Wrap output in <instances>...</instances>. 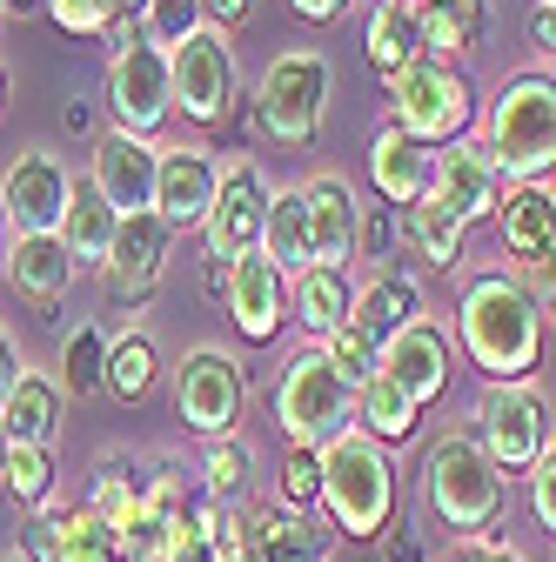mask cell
Returning <instances> with one entry per match:
<instances>
[{"instance_id": "1", "label": "cell", "mask_w": 556, "mask_h": 562, "mask_svg": "<svg viewBox=\"0 0 556 562\" xmlns=\"http://www.w3.org/2000/svg\"><path fill=\"white\" fill-rule=\"evenodd\" d=\"M543 308L530 302V289L516 281V268H490L463 281L456 302V356L482 375V382H530L543 369Z\"/></svg>"}, {"instance_id": "2", "label": "cell", "mask_w": 556, "mask_h": 562, "mask_svg": "<svg viewBox=\"0 0 556 562\" xmlns=\"http://www.w3.org/2000/svg\"><path fill=\"white\" fill-rule=\"evenodd\" d=\"M503 488H510V475L490 462L476 429H449L423 449V509L436 529H449V542L490 536L503 516Z\"/></svg>"}, {"instance_id": "3", "label": "cell", "mask_w": 556, "mask_h": 562, "mask_svg": "<svg viewBox=\"0 0 556 562\" xmlns=\"http://www.w3.org/2000/svg\"><path fill=\"white\" fill-rule=\"evenodd\" d=\"M396 449H382L376 436L349 429L322 449V516L335 536L349 542H382V529L396 522Z\"/></svg>"}, {"instance_id": "4", "label": "cell", "mask_w": 556, "mask_h": 562, "mask_svg": "<svg viewBox=\"0 0 556 562\" xmlns=\"http://www.w3.org/2000/svg\"><path fill=\"white\" fill-rule=\"evenodd\" d=\"M482 148H490L510 188L556 175V75L549 67H523L497 88L490 114H482Z\"/></svg>"}, {"instance_id": "5", "label": "cell", "mask_w": 556, "mask_h": 562, "mask_svg": "<svg viewBox=\"0 0 556 562\" xmlns=\"http://www.w3.org/2000/svg\"><path fill=\"white\" fill-rule=\"evenodd\" d=\"M268 415H275V429H282V442L329 449L335 436L356 429V389L342 382V369L322 356V348H302V356H289L282 375H275Z\"/></svg>"}, {"instance_id": "6", "label": "cell", "mask_w": 556, "mask_h": 562, "mask_svg": "<svg viewBox=\"0 0 556 562\" xmlns=\"http://www.w3.org/2000/svg\"><path fill=\"white\" fill-rule=\"evenodd\" d=\"M382 94H389V127H402L409 140H423L436 155L469 140L476 127V88L456 60H415L396 81H382Z\"/></svg>"}, {"instance_id": "7", "label": "cell", "mask_w": 556, "mask_h": 562, "mask_svg": "<svg viewBox=\"0 0 556 562\" xmlns=\"http://www.w3.org/2000/svg\"><path fill=\"white\" fill-rule=\"evenodd\" d=\"M329 101H335V67L329 54L315 47H289L268 60V75L255 88V127L282 148H309L329 121Z\"/></svg>"}, {"instance_id": "8", "label": "cell", "mask_w": 556, "mask_h": 562, "mask_svg": "<svg viewBox=\"0 0 556 562\" xmlns=\"http://www.w3.org/2000/svg\"><path fill=\"white\" fill-rule=\"evenodd\" d=\"M108 41H114L108 81H101L108 127L155 140V134L168 127V114H175V67H168V54H162V47H148V41H142V27H134V21H121Z\"/></svg>"}, {"instance_id": "9", "label": "cell", "mask_w": 556, "mask_h": 562, "mask_svg": "<svg viewBox=\"0 0 556 562\" xmlns=\"http://www.w3.org/2000/svg\"><path fill=\"white\" fill-rule=\"evenodd\" d=\"M476 442L490 449V462L503 475H530L543 462V449L556 442L543 389L536 382H490L482 402H476Z\"/></svg>"}, {"instance_id": "10", "label": "cell", "mask_w": 556, "mask_h": 562, "mask_svg": "<svg viewBox=\"0 0 556 562\" xmlns=\"http://www.w3.org/2000/svg\"><path fill=\"white\" fill-rule=\"evenodd\" d=\"M242 408H248V375H242V362L229 356V348H194V356H181V369H175V415H181L188 436H201V442L235 436Z\"/></svg>"}, {"instance_id": "11", "label": "cell", "mask_w": 556, "mask_h": 562, "mask_svg": "<svg viewBox=\"0 0 556 562\" xmlns=\"http://www.w3.org/2000/svg\"><path fill=\"white\" fill-rule=\"evenodd\" d=\"M168 67H175V114H188L194 127H222L235 114L242 75H235V47L222 27H201L194 41H181Z\"/></svg>"}, {"instance_id": "12", "label": "cell", "mask_w": 556, "mask_h": 562, "mask_svg": "<svg viewBox=\"0 0 556 562\" xmlns=\"http://www.w3.org/2000/svg\"><path fill=\"white\" fill-rule=\"evenodd\" d=\"M168 255H175V228L155 215V207H148V215H127L121 235H114V248H108V261L94 268V274H101V295H108L114 308H142V302L162 289Z\"/></svg>"}, {"instance_id": "13", "label": "cell", "mask_w": 556, "mask_h": 562, "mask_svg": "<svg viewBox=\"0 0 556 562\" xmlns=\"http://www.w3.org/2000/svg\"><path fill=\"white\" fill-rule=\"evenodd\" d=\"M268 201H275V188L262 181L255 161L222 168V194H215V207H208V222H201L208 261L235 268L242 255H255V248H262V228H268Z\"/></svg>"}, {"instance_id": "14", "label": "cell", "mask_w": 556, "mask_h": 562, "mask_svg": "<svg viewBox=\"0 0 556 562\" xmlns=\"http://www.w3.org/2000/svg\"><path fill=\"white\" fill-rule=\"evenodd\" d=\"M67 201H75V175H67L60 155H47V148L14 155L8 181H0V207H8L14 235H60Z\"/></svg>"}, {"instance_id": "15", "label": "cell", "mask_w": 556, "mask_h": 562, "mask_svg": "<svg viewBox=\"0 0 556 562\" xmlns=\"http://www.w3.org/2000/svg\"><path fill=\"white\" fill-rule=\"evenodd\" d=\"M430 194L449 207L463 228H482V222L497 228V207H503L510 181H503V168L490 161V148H482V140H456V148L436 155V188H430Z\"/></svg>"}, {"instance_id": "16", "label": "cell", "mask_w": 556, "mask_h": 562, "mask_svg": "<svg viewBox=\"0 0 556 562\" xmlns=\"http://www.w3.org/2000/svg\"><path fill=\"white\" fill-rule=\"evenodd\" d=\"M155 175H162V148L142 134H121L108 127L94 140V155H88V181L121 207V215H148L155 207Z\"/></svg>"}, {"instance_id": "17", "label": "cell", "mask_w": 556, "mask_h": 562, "mask_svg": "<svg viewBox=\"0 0 556 562\" xmlns=\"http://www.w3.org/2000/svg\"><path fill=\"white\" fill-rule=\"evenodd\" d=\"M222 315L235 322V335H242L248 348H268L275 335H282V322H289V274L275 268L262 248L242 255V261L229 268V308H222Z\"/></svg>"}, {"instance_id": "18", "label": "cell", "mask_w": 556, "mask_h": 562, "mask_svg": "<svg viewBox=\"0 0 556 562\" xmlns=\"http://www.w3.org/2000/svg\"><path fill=\"white\" fill-rule=\"evenodd\" d=\"M382 375H389L415 408L443 402V395H449V375H456V341H449V328H436L430 315L415 322V328H402V335L382 348Z\"/></svg>"}, {"instance_id": "19", "label": "cell", "mask_w": 556, "mask_h": 562, "mask_svg": "<svg viewBox=\"0 0 556 562\" xmlns=\"http://www.w3.org/2000/svg\"><path fill=\"white\" fill-rule=\"evenodd\" d=\"M222 194V161L208 148H162V175H155V215L175 235H201L208 207Z\"/></svg>"}, {"instance_id": "20", "label": "cell", "mask_w": 556, "mask_h": 562, "mask_svg": "<svg viewBox=\"0 0 556 562\" xmlns=\"http://www.w3.org/2000/svg\"><path fill=\"white\" fill-rule=\"evenodd\" d=\"M27 562H127V555H121V536H114L88 503H81V509L47 503V509L34 516Z\"/></svg>"}, {"instance_id": "21", "label": "cell", "mask_w": 556, "mask_h": 562, "mask_svg": "<svg viewBox=\"0 0 556 562\" xmlns=\"http://www.w3.org/2000/svg\"><path fill=\"white\" fill-rule=\"evenodd\" d=\"M369 188H376V201L382 207H415L430 188H436V148H423V140H409L402 127H376V140H369Z\"/></svg>"}, {"instance_id": "22", "label": "cell", "mask_w": 556, "mask_h": 562, "mask_svg": "<svg viewBox=\"0 0 556 562\" xmlns=\"http://www.w3.org/2000/svg\"><path fill=\"white\" fill-rule=\"evenodd\" d=\"M0 274L21 302H34L41 315L60 308V295L75 289V255H67L60 235H8V255H0Z\"/></svg>"}, {"instance_id": "23", "label": "cell", "mask_w": 556, "mask_h": 562, "mask_svg": "<svg viewBox=\"0 0 556 562\" xmlns=\"http://www.w3.org/2000/svg\"><path fill=\"white\" fill-rule=\"evenodd\" d=\"M302 194H309L315 261L322 268H356V248H363V194L342 181V175H315Z\"/></svg>"}, {"instance_id": "24", "label": "cell", "mask_w": 556, "mask_h": 562, "mask_svg": "<svg viewBox=\"0 0 556 562\" xmlns=\"http://www.w3.org/2000/svg\"><path fill=\"white\" fill-rule=\"evenodd\" d=\"M497 241L516 268L556 255V188L549 181H530V188H510L503 207H497Z\"/></svg>"}, {"instance_id": "25", "label": "cell", "mask_w": 556, "mask_h": 562, "mask_svg": "<svg viewBox=\"0 0 556 562\" xmlns=\"http://www.w3.org/2000/svg\"><path fill=\"white\" fill-rule=\"evenodd\" d=\"M289 315H296V328L309 335V341H329L335 328H349L356 322V281H349V268H309V274H296L289 281Z\"/></svg>"}, {"instance_id": "26", "label": "cell", "mask_w": 556, "mask_h": 562, "mask_svg": "<svg viewBox=\"0 0 556 562\" xmlns=\"http://www.w3.org/2000/svg\"><path fill=\"white\" fill-rule=\"evenodd\" d=\"M430 308H423V281L415 274H402V268H382V274H369L363 289H356V328L369 335V341H396L402 328H415Z\"/></svg>"}, {"instance_id": "27", "label": "cell", "mask_w": 556, "mask_h": 562, "mask_svg": "<svg viewBox=\"0 0 556 562\" xmlns=\"http://www.w3.org/2000/svg\"><path fill=\"white\" fill-rule=\"evenodd\" d=\"M121 222H127L121 207L88 175H75V201H67V222H60V241H67V255H75V268H101L114 235H121Z\"/></svg>"}, {"instance_id": "28", "label": "cell", "mask_w": 556, "mask_h": 562, "mask_svg": "<svg viewBox=\"0 0 556 562\" xmlns=\"http://www.w3.org/2000/svg\"><path fill=\"white\" fill-rule=\"evenodd\" d=\"M60 415H67V389H60L54 375H34V369H27V375L14 382L8 408H0V429H8L21 449H54Z\"/></svg>"}, {"instance_id": "29", "label": "cell", "mask_w": 556, "mask_h": 562, "mask_svg": "<svg viewBox=\"0 0 556 562\" xmlns=\"http://www.w3.org/2000/svg\"><path fill=\"white\" fill-rule=\"evenodd\" d=\"M262 255L282 268L289 281L315 268V228H309V194H302V188H275L268 228H262Z\"/></svg>"}, {"instance_id": "30", "label": "cell", "mask_w": 556, "mask_h": 562, "mask_svg": "<svg viewBox=\"0 0 556 562\" xmlns=\"http://www.w3.org/2000/svg\"><path fill=\"white\" fill-rule=\"evenodd\" d=\"M415 27H423L430 60H456L490 27V0H415Z\"/></svg>"}, {"instance_id": "31", "label": "cell", "mask_w": 556, "mask_h": 562, "mask_svg": "<svg viewBox=\"0 0 556 562\" xmlns=\"http://www.w3.org/2000/svg\"><path fill=\"white\" fill-rule=\"evenodd\" d=\"M463 241H469V228L449 215V207L436 201V194H423L415 207H402V248L423 261V268H436V274H449L456 261H463Z\"/></svg>"}, {"instance_id": "32", "label": "cell", "mask_w": 556, "mask_h": 562, "mask_svg": "<svg viewBox=\"0 0 556 562\" xmlns=\"http://www.w3.org/2000/svg\"><path fill=\"white\" fill-rule=\"evenodd\" d=\"M88 509H94L114 536H127L134 522H142V509H148V475L134 469L127 456H101V462H94V482H88Z\"/></svg>"}, {"instance_id": "33", "label": "cell", "mask_w": 556, "mask_h": 562, "mask_svg": "<svg viewBox=\"0 0 556 562\" xmlns=\"http://www.w3.org/2000/svg\"><path fill=\"white\" fill-rule=\"evenodd\" d=\"M155 382H162V348H155V335L148 328H121L114 348H108V395L121 408H134V402L155 395Z\"/></svg>"}, {"instance_id": "34", "label": "cell", "mask_w": 556, "mask_h": 562, "mask_svg": "<svg viewBox=\"0 0 556 562\" xmlns=\"http://www.w3.org/2000/svg\"><path fill=\"white\" fill-rule=\"evenodd\" d=\"M363 54H369V67L382 81H396L415 60H430L423 54V27H415V8H376L369 27H363Z\"/></svg>"}, {"instance_id": "35", "label": "cell", "mask_w": 556, "mask_h": 562, "mask_svg": "<svg viewBox=\"0 0 556 562\" xmlns=\"http://www.w3.org/2000/svg\"><path fill=\"white\" fill-rule=\"evenodd\" d=\"M415 422H423V408H415L389 375H369V382L356 389V429L376 436L382 449H402V442L415 436Z\"/></svg>"}, {"instance_id": "36", "label": "cell", "mask_w": 556, "mask_h": 562, "mask_svg": "<svg viewBox=\"0 0 556 562\" xmlns=\"http://www.w3.org/2000/svg\"><path fill=\"white\" fill-rule=\"evenodd\" d=\"M108 348H114V335L101 322H81L75 335H60V389L75 402L108 395Z\"/></svg>"}, {"instance_id": "37", "label": "cell", "mask_w": 556, "mask_h": 562, "mask_svg": "<svg viewBox=\"0 0 556 562\" xmlns=\"http://www.w3.org/2000/svg\"><path fill=\"white\" fill-rule=\"evenodd\" d=\"M201 482H208V496H215L222 509H248L255 449H248L242 436H222V442H208V456H201Z\"/></svg>"}, {"instance_id": "38", "label": "cell", "mask_w": 556, "mask_h": 562, "mask_svg": "<svg viewBox=\"0 0 556 562\" xmlns=\"http://www.w3.org/2000/svg\"><path fill=\"white\" fill-rule=\"evenodd\" d=\"M255 529H262V549H268V562H282V555H322V549H329V536L309 522V509L262 503V509H255Z\"/></svg>"}, {"instance_id": "39", "label": "cell", "mask_w": 556, "mask_h": 562, "mask_svg": "<svg viewBox=\"0 0 556 562\" xmlns=\"http://www.w3.org/2000/svg\"><path fill=\"white\" fill-rule=\"evenodd\" d=\"M134 27H142V41H148V47L175 54L181 41H194V34L208 27V8H201V0H148V8L134 14Z\"/></svg>"}, {"instance_id": "40", "label": "cell", "mask_w": 556, "mask_h": 562, "mask_svg": "<svg viewBox=\"0 0 556 562\" xmlns=\"http://www.w3.org/2000/svg\"><path fill=\"white\" fill-rule=\"evenodd\" d=\"M8 503L14 509H47L54 503V449H21L14 442V462H8Z\"/></svg>"}, {"instance_id": "41", "label": "cell", "mask_w": 556, "mask_h": 562, "mask_svg": "<svg viewBox=\"0 0 556 562\" xmlns=\"http://www.w3.org/2000/svg\"><path fill=\"white\" fill-rule=\"evenodd\" d=\"M275 503L282 509H322V449H282V475H275Z\"/></svg>"}, {"instance_id": "42", "label": "cell", "mask_w": 556, "mask_h": 562, "mask_svg": "<svg viewBox=\"0 0 556 562\" xmlns=\"http://www.w3.org/2000/svg\"><path fill=\"white\" fill-rule=\"evenodd\" d=\"M47 21L75 41H108L127 14H121V0H47Z\"/></svg>"}, {"instance_id": "43", "label": "cell", "mask_w": 556, "mask_h": 562, "mask_svg": "<svg viewBox=\"0 0 556 562\" xmlns=\"http://www.w3.org/2000/svg\"><path fill=\"white\" fill-rule=\"evenodd\" d=\"M322 356L342 369V382H349V389H363L369 375H382V341H369L356 322H349V328H335V335L322 341Z\"/></svg>"}, {"instance_id": "44", "label": "cell", "mask_w": 556, "mask_h": 562, "mask_svg": "<svg viewBox=\"0 0 556 562\" xmlns=\"http://www.w3.org/2000/svg\"><path fill=\"white\" fill-rule=\"evenodd\" d=\"M396 241H402V215L396 207H363V248H356V261H376V274L396 261Z\"/></svg>"}, {"instance_id": "45", "label": "cell", "mask_w": 556, "mask_h": 562, "mask_svg": "<svg viewBox=\"0 0 556 562\" xmlns=\"http://www.w3.org/2000/svg\"><path fill=\"white\" fill-rule=\"evenodd\" d=\"M523 482H530V516H536V522L556 536V442L543 449V462H536Z\"/></svg>"}, {"instance_id": "46", "label": "cell", "mask_w": 556, "mask_h": 562, "mask_svg": "<svg viewBox=\"0 0 556 562\" xmlns=\"http://www.w3.org/2000/svg\"><path fill=\"white\" fill-rule=\"evenodd\" d=\"M516 281H523V289H530V302L543 308V322H556V255H543V261L516 268Z\"/></svg>"}, {"instance_id": "47", "label": "cell", "mask_w": 556, "mask_h": 562, "mask_svg": "<svg viewBox=\"0 0 556 562\" xmlns=\"http://www.w3.org/2000/svg\"><path fill=\"white\" fill-rule=\"evenodd\" d=\"M436 562H523L497 529L490 536H469V542H449V555H436Z\"/></svg>"}, {"instance_id": "48", "label": "cell", "mask_w": 556, "mask_h": 562, "mask_svg": "<svg viewBox=\"0 0 556 562\" xmlns=\"http://www.w3.org/2000/svg\"><path fill=\"white\" fill-rule=\"evenodd\" d=\"M376 549H382V562H423V536H415V522H409L402 509H396V522L382 529Z\"/></svg>"}, {"instance_id": "49", "label": "cell", "mask_w": 556, "mask_h": 562, "mask_svg": "<svg viewBox=\"0 0 556 562\" xmlns=\"http://www.w3.org/2000/svg\"><path fill=\"white\" fill-rule=\"evenodd\" d=\"M356 0H289V14L296 21H309V27H329V21H342Z\"/></svg>"}, {"instance_id": "50", "label": "cell", "mask_w": 556, "mask_h": 562, "mask_svg": "<svg viewBox=\"0 0 556 562\" xmlns=\"http://www.w3.org/2000/svg\"><path fill=\"white\" fill-rule=\"evenodd\" d=\"M27 369H21V348H14V335L0 328V408H8V395H14V382H21Z\"/></svg>"}, {"instance_id": "51", "label": "cell", "mask_w": 556, "mask_h": 562, "mask_svg": "<svg viewBox=\"0 0 556 562\" xmlns=\"http://www.w3.org/2000/svg\"><path fill=\"white\" fill-rule=\"evenodd\" d=\"M201 8H208V27H222V34H235V27L248 21V8H255V0H201Z\"/></svg>"}, {"instance_id": "52", "label": "cell", "mask_w": 556, "mask_h": 562, "mask_svg": "<svg viewBox=\"0 0 556 562\" xmlns=\"http://www.w3.org/2000/svg\"><path fill=\"white\" fill-rule=\"evenodd\" d=\"M530 41L543 54H556V0H536V14H530Z\"/></svg>"}, {"instance_id": "53", "label": "cell", "mask_w": 556, "mask_h": 562, "mask_svg": "<svg viewBox=\"0 0 556 562\" xmlns=\"http://www.w3.org/2000/svg\"><path fill=\"white\" fill-rule=\"evenodd\" d=\"M201 281H208V302L229 308V268H222V261H208V274H201Z\"/></svg>"}, {"instance_id": "54", "label": "cell", "mask_w": 556, "mask_h": 562, "mask_svg": "<svg viewBox=\"0 0 556 562\" xmlns=\"http://www.w3.org/2000/svg\"><path fill=\"white\" fill-rule=\"evenodd\" d=\"M8 462H14V436L0 429V503H8Z\"/></svg>"}, {"instance_id": "55", "label": "cell", "mask_w": 556, "mask_h": 562, "mask_svg": "<svg viewBox=\"0 0 556 562\" xmlns=\"http://www.w3.org/2000/svg\"><path fill=\"white\" fill-rule=\"evenodd\" d=\"M0 8H8V14H21V21H27V14H47V0H0Z\"/></svg>"}, {"instance_id": "56", "label": "cell", "mask_w": 556, "mask_h": 562, "mask_svg": "<svg viewBox=\"0 0 556 562\" xmlns=\"http://www.w3.org/2000/svg\"><path fill=\"white\" fill-rule=\"evenodd\" d=\"M8 235H14V228H8V207H0V255H8Z\"/></svg>"}, {"instance_id": "57", "label": "cell", "mask_w": 556, "mask_h": 562, "mask_svg": "<svg viewBox=\"0 0 556 562\" xmlns=\"http://www.w3.org/2000/svg\"><path fill=\"white\" fill-rule=\"evenodd\" d=\"M0 108H8V60H0Z\"/></svg>"}, {"instance_id": "58", "label": "cell", "mask_w": 556, "mask_h": 562, "mask_svg": "<svg viewBox=\"0 0 556 562\" xmlns=\"http://www.w3.org/2000/svg\"><path fill=\"white\" fill-rule=\"evenodd\" d=\"M148 8V0H121V14H142Z\"/></svg>"}, {"instance_id": "59", "label": "cell", "mask_w": 556, "mask_h": 562, "mask_svg": "<svg viewBox=\"0 0 556 562\" xmlns=\"http://www.w3.org/2000/svg\"><path fill=\"white\" fill-rule=\"evenodd\" d=\"M376 8H415V0H376Z\"/></svg>"}, {"instance_id": "60", "label": "cell", "mask_w": 556, "mask_h": 562, "mask_svg": "<svg viewBox=\"0 0 556 562\" xmlns=\"http://www.w3.org/2000/svg\"><path fill=\"white\" fill-rule=\"evenodd\" d=\"M0 562H27V549H14V555H0Z\"/></svg>"}, {"instance_id": "61", "label": "cell", "mask_w": 556, "mask_h": 562, "mask_svg": "<svg viewBox=\"0 0 556 562\" xmlns=\"http://www.w3.org/2000/svg\"><path fill=\"white\" fill-rule=\"evenodd\" d=\"M282 562H322V555H282Z\"/></svg>"}, {"instance_id": "62", "label": "cell", "mask_w": 556, "mask_h": 562, "mask_svg": "<svg viewBox=\"0 0 556 562\" xmlns=\"http://www.w3.org/2000/svg\"><path fill=\"white\" fill-rule=\"evenodd\" d=\"M0 14H8V8H0Z\"/></svg>"}]
</instances>
